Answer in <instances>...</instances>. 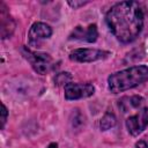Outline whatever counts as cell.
Segmentation results:
<instances>
[{"instance_id": "cell-1", "label": "cell", "mask_w": 148, "mask_h": 148, "mask_svg": "<svg viewBox=\"0 0 148 148\" xmlns=\"http://www.w3.org/2000/svg\"><path fill=\"white\" fill-rule=\"evenodd\" d=\"M105 22L110 32L127 44L135 40L143 28V10L136 1H120L108 10Z\"/></svg>"}, {"instance_id": "cell-2", "label": "cell", "mask_w": 148, "mask_h": 148, "mask_svg": "<svg viewBox=\"0 0 148 148\" xmlns=\"http://www.w3.org/2000/svg\"><path fill=\"white\" fill-rule=\"evenodd\" d=\"M148 81V66L139 65L112 73L108 77V88L112 94H119Z\"/></svg>"}, {"instance_id": "cell-3", "label": "cell", "mask_w": 148, "mask_h": 148, "mask_svg": "<svg viewBox=\"0 0 148 148\" xmlns=\"http://www.w3.org/2000/svg\"><path fill=\"white\" fill-rule=\"evenodd\" d=\"M23 57L30 62L32 69L40 75H45L52 67V58L50 54L39 51H32L27 46L21 49Z\"/></svg>"}, {"instance_id": "cell-4", "label": "cell", "mask_w": 148, "mask_h": 148, "mask_svg": "<svg viewBox=\"0 0 148 148\" xmlns=\"http://www.w3.org/2000/svg\"><path fill=\"white\" fill-rule=\"evenodd\" d=\"M111 53L98 49H76L69 53V59L75 62H92L106 59Z\"/></svg>"}, {"instance_id": "cell-5", "label": "cell", "mask_w": 148, "mask_h": 148, "mask_svg": "<svg viewBox=\"0 0 148 148\" xmlns=\"http://www.w3.org/2000/svg\"><path fill=\"white\" fill-rule=\"evenodd\" d=\"M125 125L131 135L136 136L141 134L148 126V108H140L135 114L126 119Z\"/></svg>"}, {"instance_id": "cell-6", "label": "cell", "mask_w": 148, "mask_h": 148, "mask_svg": "<svg viewBox=\"0 0 148 148\" xmlns=\"http://www.w3.org/2000/svg\"><path fill=\"white\" fill-rule=\"evenodd\" d=\"M95 87L91 83H74L69 82L65 86V98L67 101H76L92 96Z\"/></svg>"}, {"instance_id": "cell-7", "label": "cell", "mask_w": 148, "mask_h": 148, "mask_svg": "<svg viewBox=\"0 0 148 148\" xmlns=\"http://www.w3.org/2000/svg\"><path fill=\"white\" fill-rule=\"evenodd\" d=\"M52 28L44 22H35L28 32V43L30 46H38L44 39L50 38Z\"/></svg>"}, {"instance_id": "cell-8", "label": "cell", "mask_w": 148, "mask_h": 148, "mask_svg": "<svg viewBox=\"0 0 148 148\" xmlns=\"http://www.w3.org/2000/svg\"><path fill=\"white\" fill-rule=\"evenodd\" d=\"M98 37V31L96 24H90L87 28L83 27H76L69 35V39H75L80 42H87V43H94L96 42Z\"/></svg>"}, {"instance_id": "cell-9", "label": "cell", "mask_w": 148, "mask_h": 148, "mask_svg": "<svg viewBox=\"0 0 148 148\" xmlns=\"http://www.w3.org/2000/svg\"><path fill=\"white\" fill-rule=\"evenodd\" d=\"M15 30V21L10 16L7 7L3 2H0V34L1 38H8Z\"/></svg>"}, {"instance_id": "cell-10", "label": "cell", "mask_w": 148, "mask_h": 148, "mask_svg": "<svg viewBox=\"0 0 148 148\" xmlns=\"http://www.w3.org/2000/svg\"><path fill=\"white\" fill-rule=\"evenodd\" d=\"M143 98L139 95H133V96H124L118 101V108L120 109L121 112L126 113L133 109L141 108L143 104Z\"/></svg>"}, {"instance_id": "cell-11", "label": "cell", "mask_w": 148, "mask_h": 148, "mask_svg": "<svg viewBox=\"0 0 148 148\" xmlns=\"http://www.w3.org/2000/svg\"><path fill=\"white\" fill-rule=\"evenodd\" d=\"M116 124H117V118H116L114 113L106 112L99 120V128H101V131H108V130L114 127Z\"/></svg>"}, {"instance_id": "cell-12", "label": "cell", "mask_w": 148, "mask_h": 148, "mask_svg": "<svg viewBox=\"0 0 148 148\" xmlns=\"http://www.w3.org/2000/svg\"><path fill=\"white\" fill-rule=\"evenodd\" d=\"M72 80V75L68 73V72H62V73H58L54 77V82L60 86V84H67L69 83V81Z\"/></svg>"}, {"instance_id": "cell-13", "label": "cell", "mask_w": 148, "mask_h": 148, "mask_svg": "<svg viewBox=\"0 0 148 148\" xmlns=\"http://www.w3.org/2000/svg\"><path fill=\"white\" fill-rule=\"evenodd\" d=\"M7 117H8V111H7L6 105L2 103V105H1V128H3V127H5V124H6Z\"/></svg>"}, {"instance_id": "cell-14", "label": "cell", "mask_w": 148, "mask_h": 148, "mask_svg": "<svg viewBox=\"0 0 148 148\" xmlns=\"http://www.w3.org/2000/svg\"><path fill=\"white\" fill-rule=\"evenodd\" d=\"M72 8H74V9H77V8H80V7H82V6H84V5H87V3H89L88 1H76V0H74V1H68L67 2Z\"/></svg>"}, {"instance_id": "cell-15", "label": "cell", "mask_w": 148, "mask_h": 148, "mask_svg": "<svg viewBox=\"0 0 148 148\" xmlns=\"http://www.w3.org/2000/svg\"><path fill=\"white\" fill-rule=\"evenodd\" d=\"M135 147L136 148H148V143L145 140H140L135 143Z\"/></svg>"}, {"instance_id": "cell-16", "label": "cell", "mask_w": 148, "mask_h": 148, "mask_svg": "<svg viewBox=\"0 0 148 148\" xmlns=\"http://www.w3.org/2000/svg\"><path fill=\"white\" fill-rule=\"evenodd\" d=\"M57 147H58V145H57V143H51L49 148H57Z\"/></svg>"}]
</instances>
